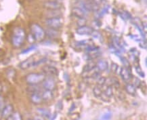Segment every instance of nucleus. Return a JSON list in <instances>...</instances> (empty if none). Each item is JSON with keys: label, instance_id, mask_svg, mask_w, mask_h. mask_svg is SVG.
Segmentation results:
<instances>
[{"label": "nucleus", "instance_id": "obj_1", "mask_svg": "<svg viewBox=\"0 0 147 120\" xmlns=\"http://www.w3.org/2000/svg\"><path fill=\"white\" fill-rule=\"evenodd\" d=\"M27 38V34L24 29L17 27L13 31L12 35V44L16 48H20L24 44Z\"/></svg>", "mask_w": 147, "mask_h": 120}, {"label": "nucleus", "instance_id": "obj_2", "mask_svg": "<svg viewBox=\"0 0 147 120\" xmlns=\"http://www.w3.org/2000/svg\"><path fill=\"white\" fill-rule=\"evenodd\" d=\"M31 33L37 42L44 41L46 35V31H44V29L37 23H33L31 25Z\"/></svg>", "mask_w": 147, "mask_h": 120}, {"label": "nucleus", "instance_id": "obj_3", "mask_svg": "<svg viewBox=\"0 0 147 120\" xmlns=\"http://www.w3.org/2000/svg\"><path fill=\"white\" fill-rule=\"evenodd\" d=\"M45 78H46V76L44 73H31L25 77V80L29 85H38L42 83Z\"/></svg>", "mask_w": 147, "mask_h": 120}, {"label": "nucleus", "instance_id": "obj_4", "mask_svg": "<svg viewBox=\"0 0 147 120\" xmlns=\"http://www.w3.org/2000/svg\"><path fill=\"white\" fill-rule=\"evenodd\" d=\"M46 25L49 28L54 29H59L63 25V19L60 16L58 17L48 18L45 21Z\"/></svg>", "mask_w": 147, "mask_h": 120}, {"label": "nucleus", "instance_id": "obj_5", "mask_svg": "<svg viewBox=\"0 0 147 120\" xmlns=\"http://www.w3.org/2000/svg\"><path fill=\"white\" fill-rule=\"evenodd\" d=\"M41 61L40 59L35 60L33 57L28 58L27 59L24 60L22 61L19 64V67L22 70H27V69L31 68V67L37 66V65H40Z\"/></svg>", "mask_w": 147, "mask_h": 120}, {"label": "nucleus", "instance_id": "obj_6", "mask_svg": "<svg viewBox=\"0 0 147 120\" xmlns=\"http://www.w3.org/2000/svg\"><path fill=\"white\" fill-rule=\"evenodd\" d=\"M100 56V53L99 52L98 47H96L95 48L86 52V53L84 55V59L86 61H93L97 59Z\"/></svg>", "mask_w": 147, "mask_h": 120}, {"label": "nucleus", "instance_id": "obj_7", "mask_svg": "<svg viewBox=\"0 0 147 120\" xmlns=\"http://www.w3.org/2000/svg\"><path fill=\"white\" fill-rule=\"evenodd\" d=\"M42 72L45 76L48 77H56L58 76V70L56 67L52 65H45L42 68Z\"/></svg>", "mask_w": 147, "mask_h": 120}, {"label": "nucleus", "instance_id": "obj_8", "mask_svg": "<svg viewBox=\"0 0 147 120\" xmlns=\"http://www.w3.org/2000/svg\"><path fill=\"white\" fill-rule=\"evenodd\" d=\"M42 86L44 90L54 91L56 89V84L53 79L49 77L48 78H45V80L42 82Z\"/></svg>", "mask_w": 147, "mask_h": 120}, {"label": "nucleus", "instance_id": "obj_9", "mask_svg": "<svg viewBox=\"0 0 147 120\" xmlns=\"http://www.w3.org/2000/svg\"><path fill=\"white\" fill-rule=\"evenodd\" d=\"M120 76L121 77L122 80L125 82H129L131 81V79L133 78V75L131 74L130 69L126 68L123 67L121 69L120 71Z\"/></svg>", "mask_w": 147, "mask_h": 120}, {"label": "nucleus", "instance_id": "obj_10", "mask_svg": "<svg viewBox=\"0 0 147 120\" xmlns=\"http://www.w3.org/2000/svg\"><path fill=\"white\" fill-rule=\"evenodd\" d=\"M44 7L49 10H59L62 5L57 1H48L44 3Z\"/></svg>", "mask_w": 147, "mask_h": 120}, {"label": "nucleus", "instance_id": "obj_11", "mask_svg": "<svg viewBox=\"0 0 147 120\" xmlns=\"http://www.w3.org/2000/svg\"><path fill=\"white\" fill-rule=\"evenodd\" d=\"M13 112H14V107H13V105L11 104L4 105L2 109V111H1V118L7 119V118L12 115Z\"/></svg>", "mask_w": 147, "mask_h": 120}, {"label": "nucleus", "instance_id": "obj_12", "mask_svg": "<svg viewBox=\"0 0 147 120\" xmlns=\"http://www.w3.org/2000/svg\"><path fill=\"white\" fill-rule=\"evenodd\" d=\"M94 29L89 26L84 25L82 27H79L76 29V33L78 35H91L92 32L94 31Z\"/></svg>", "mask_w": 147, "mask_h": 120}, {"label": "nucleus", "instance_id": "obj_13", "mask_svg": "<svg viewBox=\"0 0 147 120\" xmlns=\"http://www.w3.org/2000/svg\"><path fill=\"white\" fill-rule=\"evenodd\" d=\"M94 43L91 39H86V40L81 41V42H77L76 44H75V48L80 50H86L90 46H92Z\"/></svg>", "mask_w": 147, "mask_h": 120}, {"label": "nucleus", "instance_id": "obj_14", "mask_svg": "<svg viewBox=\"0 0 147 120\" xmlns=\"http://www.w3.org/2000/svg\"><path fill=\"white\" fill-rule=\"evenodd\" d=\"M30 100L34 104H40L43 102L40 92L31 93L30 95Z\"/></svg>", "mask_w": 147, "mask_h": 120}, {"label": "nucleus", "instance_id": "obj_15", "mask_svg": "<svg viewBox=\"0 0 147 120\" xmlns=\"http://www.w3.org/2000/svg\"><path fill=\"white\" fill-rule=\"evenodd\" d=\"M72 14L75 17H77L78 18H86V16L87 15V12L86 11H84L82 8L81 7H73L72 9Z\"/></svg>", "mask_w": 147, "mask_h": 120}, {"label": "nucleus", "instance_id": "obj_16", "mask_svg": "<svg viewBox=\"0 0 147 120\" xmlns=\"http://www.w3.org/2000/svg\"><path fill=\"white\" fill-rule=\"evenodd\" d=\"M37 112L38 113L39 115L43 118V119L45 118V119H51L52 114L51 113V112L48 109H44V108H39V109H37Z\"/></svg>", "mask_w": 147, "mask_h": 120}, {"label": "nucleus", "instance_id": "obj_17", "mask_svg": "<svg viewBox=\"0 0 147 120\" xmlns=\"http://www.w3.org/2000/svg\"><path fill=\"white\" fill-rule=\"evenodd\" d=\"M41 97H42L43 101H50L52 100L54 98V94L53 91L48 90H45L44 91H43L41 93Z\"/></svg>", "mask_w": 147, "mask_h": 120}, {"label": "nucleus", "instance_id": "obj_18", "mask_svg": "<svg viewBox=\"0 0 147 120\" xmlns=\"http://www.w3.org/2000/svg\"><path fill=\"white\" fill-rule=\"evenodd\" d=\"M96 67L100 71H105L108 69L109 63L106 60H100L96 63Z\"/></svg>", "mask_w": 147, "mask_h": 120}, {"label": "nucleus", "instance_id": "obj_19", "mask_svg": "<svg viewBox=\"0 0 147 120\" xmlns=\"http://www.w3.org/2000/svg\"><path fill=\"white\" fill-rule=\"evenodd\" d=\"M125 89L127 92L129 94V95L134 96L136 95V88L132 84L127 83L125 86Z\"/></svg>", "mask_w": 147, "mask_h": 120}, {"label": "nucleus", "instance_id": "obj_20", "mask_svg": "<svg viewBox=\"0 0 147 120\" xmlns=\"http://www.w3.org/2000/svg\"><path fill=\"white\" fill-rule=\"evenodd\" d=\"M96 67V63L93 61L90 62L84 67V73H89Z\"/></svg>", "mask_w": 147, "mask_h": 120}, {"label": "nucleus", "instance_id": "obj_21", "mask_svg": "<svg viewBox=\"0 0 147 120\" xmlns=\"http://www.w3.org/2000/svg\"><path fill=\"white\" fill-rule=\"evenodd\" d=\"M103 91L101 88V86H96L93 88V94L94 95V96H96V98H100L101 96L102 95Z\"/></svg>", "mask_w": 147, "mask_h": 120}, {"label": "nucleus", "instance_id": "obj_22", "mask_svg": "<svg viewBox=\"0 0 147 120\" xmlns=\"http://www.w3.org/2000/svg\"><path fill=\"white\" fill-rule=\"evenodd\" d=\"M46 35L50 37H56L58 35V31H57V29H54L50 28V29H48L46 31Z\"/></svg>", "mask_w": 147, "mask_h": 120}, {"label": "nucleus", "instance_id": "obj_23", "mask_svg": "<svg viewBox=\"0 0 147 120\" xmlns=\"http://www.w3.org/2000/svg\"><path fill=\"white\" fill-rule=\"evenodd\" d=\"M7 119H12V120H21L22 119V117L19 112L14 111L12 113L10 117L7 118Z\"/></svg>", "mask_w": 147, "mask_h": 120}, {"label": "nucleus", "instance_id": "obj_24", "mask_svg": "<svg viewBox=\"0 0 147 120\" xmlns=\"http://www.w3.org/2000/svg\"><path fill=\"white\" fill-rule=\"evenodd\" d=\"M28 92L34 93V92H40V89L37 86V85H29V87L27 88Z\"/></svg>", "mask_w": 147, "mask_h": 120}, {"label": "nucleus", "instance_id": "obj_25", "mask_svg": "<svg viewBox=\"0 0 147 120\" xmlns=\"http://www.w3.org/2000/svg\"><path fill=\"white\" fill-rule=\"evenodd\" d=\"M91 35L92 37H93V38L98 39L99 41H101V42H102V39H103L102 35V34L100 33L99 31H95V30H94V31L92 32Z\"/></svg>", "mask_w": 147, "mask_h": 120}, {"label": "nucleus", "instance_id": "obj_26", "mask_svg": "<svg viewBox=\"0 0 147 120\" xmlns=\"http://www.w3.org/2000/svg\"><path fill=\"white\" fill-rule=\"evenodd\" d=\"M131 81L133 82V85L135 86L136 88H140V84H141V82L140 80V79H139L138 78H136V77H134L133 76L132 79H131Z\"/></svg>", "mask_w": 147, "mask_h": 120}, {"label": "nucleus", "instance_id": "obj_27", "mask_svg": "<svg viewBox=\"0 0 147 120\" xmlns=\"http://www.w3.org/2000/svg\"><path fill=\"white\" fill-rule=\"evenodd\" d=\"M135 69H136V73L138 74V76L142 77V78H144L145 77L144 73L143 72V71L142 70V69H141V67L139 66V65H135Z\"/></svg>", "mask_w": 147, "mask_h": 120}, {"label": "nucleus", "instance_id": "obj_28", "mask_svg": "<svg viewBox=\"0 0 147 120\" xmlns=\"http://www.w3.org/2000/svg\"><path fill=\"white\" fill-rule=\"evenodd\" d=\"M106 80H107V78H104V77H100V76L99 78L96 80L97 84L98 86H101V87H102V86H105V82H106Z\"/></svg>", "mask_w": 147, "mask_h": 120}, {"label": "nucleus", "instance_id": "obj_29", "mask_svg": "<svg viewBox=\"0 0 147 120\" xmlns=\"http://www.w3.org/2000/svg\"><path fill=\"white\" fill-rule=\"evenodd\" d=\"M86 23H87V20L86 19V18H78V20H77V22L78 27H82V26L86 25Z\"/></svg>", "mask_w": 147, "mask_h": 120}, {"label": "nucleus", "instance_id": "obj_30", "mask_svg": "<svg viewBox=\"0 0 147 120\" xmlns=\"http://www.w3.org/2000/svg\"><path fill=\"white\" fill-rule=\"evenodd\" d=\"M119 57L121 58V63L123 64L124 67H126V68L130 69V65H129V62H128L127 59H126V58H125V57H121V56H120Z\"/></svg>", "mask_w": 147, "mask_h": 120}, {"label": "nucleus", "instance_id": "obj_31", "mask_svg": "<svg viewBox=\"0 0 147 120\" xmlns=\"http://www.w3.org/2000/svg\"><path fill=\"white\" fill-rule=\"evenodd\" d=\"M118 69H119V66H118L117 64L115 63H113L112 64H111V70L113 73H117V71H118Z\"/></svg>", "mask_w": 147, "mask_h": 120}, {"label": "nucleus", "instance_id": "obj_32", "mask_svg": "<svg viewBox=\"0 0 147 120\" xmlns=\"http://www.w3.org/2000/svg\"><path fill=\"white\" fill-rule=\"evenodd\" d=\"M112 117V113L111 112H107V113H105L101 117L102 119H110Z\"/></svg>", "mask_w": 147, "mask_h": 120}, {"label": "nucleus", "instance_id": "obj_33", "mask_svg": "<svg viewBox=\"0 0 147 120\" xmlns=\"http://www.w3.org/2000/svg\"><path fill=\"white\" fill-rule=\"evenodd\" d=\"M56 111L58 112L61 111L63 110V102H62L61 100L58 101L57 104H56Z\"/></svg>", "mask_w": 147, "mask_h": 120}, {"label": "nucleus", "instance_id": "obj_34", "mask_svg": "<svg viewBox=\"0 0 147 120\" xmlns=\"http://www.w3.org/2000/svg\"><path fill=\"white\" fill-rule=\"evenodd\" d=\"M36 48V46H31L30 48H27V49H26L25 50H24V51L22 52V54H26V53H29V52L32 51V50H34Z\"/></svg>", "mask_w": 147, "mask_h": 120}, {"label": "nucleus", "instance_id": "obj_35", "mask_svg": "<svg viewBox=\"0 0 147 120\" xmlns=\"http://www.w3.org/2000/svg\"><path fill=\"white\" fill-rule=\"evenodd\" d=\"M93 1L94 3L100 5L102 3V0H93Z\"/></svg>", "mask_w": 147, "mask_h": 120}, {"label": "nucleus", "instance_id": "obj_36", "mask_svg": "<svg viewBox=\"0 0 147 120\" xmlns=\"http://www.w3.org/2000/svg\"><path fill=\"white\" fill-rule=\"evenodd\" d=\"M145 65H146V59H145Z\"/></svg>", "mask_w": 147, "mask_h": 120}, {"label": "nucleus", "instance_id": "obj_37", "mask_svg": "<svg viewBox=\"0 0 147 120\" xmlns=\"http://www.w3.org/2000/svg\"><path fill=\"white\" fill-rule=\"evenodd\" d=\"M77 1H82V0H77Z\"/></svg>", "mask_w": 147, "mask_h": 120}]
</instances>
